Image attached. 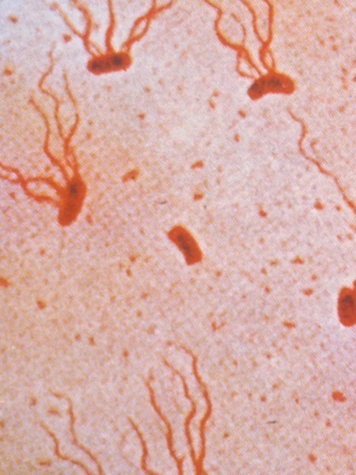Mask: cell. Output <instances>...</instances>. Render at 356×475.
I'll return each instance as SVG.
<instances>
[{"mask_svg": "<svg viewBox=\"0 0 356 475\" xmlns=\"http://www.w3.org/2000/svg\"><path fill=\"white\" fill-rule=\"evenodd\" d=\"M111 62L114 68H121L125 65L126 58L122 54H114L110 57Z\"/></svg>", "mask_w": 356, "mask_h": 475, "instance_id": "cell-6", "label": "cell"}, {"mask_svg": "<svg viewBox=\"0 0 356 475\" xmlns=\"http://www.w3.org/2000/svg\"><path fill=\"white\" fill-rule=\"evenodd\" d=\"M267 86V79H260V81L255 82L251 86L250 91L255 93H262L265 91V86Z\"/></svg>", "mask_w": 356, "mask_h": 475, "instance_id": "cell-7", "label": "cell"}, {"mask_svg": "<svg viewBox=\"0 0 356 475\" xmlns=\"http://www.w3.org/2000/svg\"><path fill=\"white\" fill-rule=\"evenodd\" d=\"M267 86L274 89H282L284 88L285 85L282 79L278 77L274 76L267 80Z\"/></svg>", "mask_w": 356, "mask_h": 475, "instance_id": "cell-5", "label": "cell"}, {"mask_svg": "<svg viewBox=\"0 0 356 475\" xmlns=\"http://www.w3.org/2000/svg\"><path fill=\"white\" fill-rule=\"evenodd\" d=\"M175 240L187 258L194 260L197 256V249L190 236L185 233L178 232L175 235Z\"/></svg>", "mask_w": 356, "mask_h": 475, "instance_id": "cell-2", "label": "cell"}, {"mask_svg": "<svg viewBox=\"0 0 356 475\" xmlns=\"http://www.w3.org/2000/svg\"><path fill=\"white\" fill-rule=\"evenodd\" d=\"M90 67H91L92 71L104 72L107 70L112 69L113 66H112V62H111L110 57L92 61L91 64H90Z\"/></svg>", "mask_w": 356, "mask_h": 475, "instance_id": "cell-3", "label": "cell"}, {"mask_svg": "<svg viewBox=\"0 0 356 475\" xmlns=\"http://www.w3.org/2000/svg\"><path fill=\"white\" fill-rule=\"evenodd\" d=\"M81 194V184L78 180L71 182L69 187V202H76L79 200Z\"/></svg>", "mask_w": 356, "mask_h": 475, "instance_id": "cell-4", "label": "cell"}, {"mask_svg": "<svg viewBox=\"0 0 356 475\" xmlns=\"http://www.w3.org/2000/svg\"><path fill=\"white\" fill-rule=\"evenodd\" d=\"M340 314L346 321H352L356 316V299L354 294L347 293L339 302Z\"/></svg>", "mask_w": 356, "mask_h": 475, "instance_id": "cell-1", "label": "cell"}]
</instances>
